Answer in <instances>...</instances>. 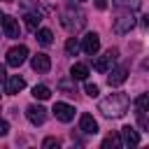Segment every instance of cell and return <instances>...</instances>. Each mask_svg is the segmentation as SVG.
I'll return each instance as SVG.
<instances>
[{"instance_id": "cell-1", "label": "cell", "mask_w": 149, "mask_h": 149, "mask_svg": "<svg viewBox=\"0 0 149 149\" xmlns=\"http://www.w3.org/2000/svg\"><path fill=\"white\" fill-rule=\"evenodd\" d=\"M128 105H130V100H128V95L126 93H112V95H107V98H102L100 100V105H98V109L105 114V116H123L126 112H128Z\"/></svg>"}, {"instance_id": "cell-2", "label": "cell", "mask_w": 149, "mask_h": 149, "mask_svg": "<svg viewBox=\"0 0 149 149\" xmlns=\"http://www.w3.org/2000/svg\"><path fill=\"white\" fill-rule=\"evenodd\" d=\"M61 23H63L70 33H74V30H81V28H84L86 19H84V12H74V5H70L68 9H63Z\"/></svg>"}, {"instance_id": "cell-3", "label": "cell", "mask_w": 149, "mask_h": 149, "mask_svg": "<svg viewBox=\"0 0 149 149\" xmlns=\"http://www.w3.org/2000/svg\"><path fill=\"white\" fill-rule=\"evenodd\" d=\"M26 56H28V47H23V44L12 47V49L7 51V65L19 68V65H23V63H26Z\"/></svg>"}, {"instance_id": "cell-4", "label": "cell", "mask_w": 149, "mask_h": 149, "mask_svg": "<svg viewBox=\"0 0 149 149\" xmlns=\"http://www.w3.org/2000/svg\"><path fill=\"white\" fill-rule=\"evenodd\" d=\"M51 112H54V114H56V119H58V121H63V123H70V121L74 119V107H72V105H68V102H56Z\"/></svg>"}, {"instance_id": "cell-5", "label": "cell", "mask_w": 149, "mask_h": 149, "mask_svg": "<svg viewBox=\"0 0 149 149\" xmlns=\"http://www.w3.org/2000/svg\"><path fill=\"white\" fill-rule=\"evenodd\" d=\"M81 49H84V54L95 56L98 49H100V37H98L95 33H86V35L81 37Z\"/></svg>"}, {"instance_id": "cell-6", "label": "cell", "mask_w": 149, "mask_h": 149, "mask_svg": "<svg viewBox=\"0 0 149 149\" xmlns=\"http://www.w3.org/2000/svg\"><path fill=\"white\" fill-rule=\"evenodd\" d=\"M116 49H109V51H105L98 61H95V70L98 72H109L112 70V65H114V61H116Z\"/></svg>"}, {"instance_id": "cell-7", "label": "cell", "mask_w": 149, "mask_h": 149, "mask_svg": "<svg viewBox=\"0 0 149 149\" xmlns=\"http://www.w3.org/2000/svg\"><path fill=\"white\" fill-rule=\"evenodd\" d=\"M26 116H28V121H30L33 126H42V123L47 121V109H44L42 105H30V107L26 109Z\"/></svg>"}, {"instance_id": "cell-8", "label": "cell", "mask_w": 149, "mask_h": 149, "mask_svg": "<svg viewBox=\"0 0 149 149\" xmlns=\"http://www.w3.org/2000/svg\"><path fill=\"white\" fill-rule=\"evenodd\" d=\"M133 26H135V19H133V14H123V16H119V19L114 21L112 30H114L116 35H123V33H128Z\"/></svg>"}, {"instance_id": "cell-9", "label": "cell", "mask_w": 149, "mask_h": 149, "mask_svg": "<svg viewBox=\"0 0 149 149\" xmlns=\"http://www.w3.org/2000/svg\"><path fill=\"white\" fill-rule=\"evenodd\" d=\"M128 79V68H123V65H119V68H114V70H109V77H107V84L109 86H121L123 81Z\"/></svg>"}, {"instance_id": "cell-10", "label": "cell", "mask_w": 149, "mask_h": 149, "mask_svg": "<svg viewBox=\"0 0 149 149\" xmlns=\"http://www.w3.org/2000/svg\"><path fill=\"white\" fill-rule=\"evenodd\" d=\"M79 130L86 135H95L98 133V121L93 119V114H81L79 116Z\"/></svg>"}, {"instance_id": "cell-11", "label": "cell", "mask_w": 149, "mask_h": 149, "mask_svg": "<svg viewBox=\"0 0 149 149\" xmlns=\"http://www.w3.org/2000/svg\"><path fill=\"white\" fill-rule=\"evenodd\" d=\"M121 142L126 147H137L140 144V133L133 128V126H123L121 128Z\"/></svg>"}, {"instance_id": "cell-12", "label": "cell", "mask_w": 149, "mask_h": 149, "mask_svg": "<svg viewBox=\"0 0 149 149\" xmlns=\"http://www.w3.org/2000/svg\"><path fill=\"white\" fill-rule=\"evenodd\" d=\"M30 65H33L35 72H49L51 70V58L47 54H35L33 61H30Z\"/></svg>"}, {"instance_id": "cell-13", "label": "cell", "mask_w": 149, "mask_h": 149, "mask_svg": "<svg viewBox=\"0 0 149 149\" xmlns=\"http://www.w3.org/2000/svg\"><path fill=\"white\" fill-rule=\"evenodd\" d=\"M26 88V79L23 77H19V74H14V77H7V93L9 95H16V93H21Z\"/></svg>"}, {"instance_id": "cell-14", "label": "cell", "mask_w": 149, "mask_h": 149, "mask_svg": "<svg viewBox=\"0 0 149 149\" xmlns=\"http://www.w3.org/2000/svg\"><path fill=\"white\" fill-rule=\"evenodd\" d=\"M2 33L7 37H19V21L12 16H2Z\"/></svg>"}, {"instance_id": "cell-15", "label": "cell", "mask_w": 149, "mask_h": 149, "mask_svg": "<svg viewBox=\"0 0 149 149\" xmlns=\"http://www.w3.org/2000/svg\"><path fill=\"white\" fill-rule=\"evenodd\" d=\"M33 98H35V100H49V98H51V91H49V86H44V84H37V86H33Z\"/></svg>"}, {"instance_id": "cell-16", "label": "cell", "mask_w": 149, "mask_h": 149, "mask_svg": "<svg viewBox=\"0 0 149 149\" xmlns=\"http://www.w3.org/2000/svg\"><path fill=\"white\" fill-rule=\"evenodd\" d=\"M37 42H40L42 47H49V44L54 42V33H51L49 28H40V30H37Z\"/></svg>"}, {"instance_id": "cell-17", "label": "cell", "mask_w": 149, "mask_h": 149, "mask_svg": "<svg viewBox=\"0 0 149 149\" xmlns=\"http://www.w3.org/2000/svg\"><path fill=\"white\" fill-rule=\"evenodd\" d=\"M70 74H72V79H86L88 77V68L84 63H74L72 70H70Z\"/></svg>"}, {"instance_id": "cell-18", "label": "cell", "mask_w": 149, "mask_h": 149, "mask_svg": "<svg viewBox=\"0 0 149 149\" xmlns=\"http://www.w3.org/2000/svg\"><path fill=\"white\" fill-rule=\"evenodd\" d=\"M23 19H26V26H28L30 30H35V28H37V23L42 21V16H40V12H28V14L23 16Z\"/></svg>"}, {"instance_id": "cell-19", "label": "cell", "mask_w": 149, "mask_h": 149, "mask_svg": "<svg viewBox=\"0 0 149 149\" xmlns=\"http://www.w3.org/2000/svg\"><path fill=\"white\" fill-rule=\"evenodd\" d=\"M123 142H121V135H116V133H112V135H107L105 140H102V149H109V147H121Z\"/></svg>"}, {"instance_id": "cell-20", "label": "cell", "mask_w": 149, "mask_h": 149, "mask_svg": "<svg viewBox=\"0 0 149 149\" xmlns=\"http://www.w3.org/2000/svg\"><path fill=\"white\" fill-rule=\"evenodd\" d=\"M135 107H137L140 112H149V93H140V95L135 98Z\"/></svg>"}, {"instance_id": "cell-21", "label": "cell", "mask_w": 149, "mask_h": 149, "mask_svg": "<svg viewBox=\"0 0 149 149\" xmlns=\"http://www.w3.org/2000/svg\"><path fill=\"white\" fill-rule=\"evenodd\" d=\"M65 51H68L70 56H74V54L79 51V42H77L74 37H68V42H65Z\"/></svg>"}, {"instance_id": "cell-22", "label": "cell", "mask_w": 149, "mask_h": 149, "mask_svg": "<svg viewBox=\"0 0 149 149\" xmlns=\"http://www.w3.org/2000/svg\"><path fill=\"white\" fill-rule=\"evenodd\" d=\"M116 7H126V9H137L140 7V0H114Z\"/></svg>"}, {"instance_id": "cell-23", "label": "cell", "mask_w": 149, "mask_h": 149, "mask_svg": "<svg viewBox=\"0 0 149 149\" xmlns=\"http://www.w3.org/2000/svg\"><path fill=\"white\" fill-rule=\"evenodd\" d=\"M42 147H44V149H58V147H61V142H58V137H44Z\"/></svg>"}, {"instance_id": "cell-24", "label": "cell", "mask_w": 149, "mask_h": 149, "mask_svg": "<svg viewBox=\"0 0 149 149\" xmlns=\"http://www.w3.org/2000/svg\"><path fill=\"white\" fill-rule=\"evenodd\" d=\"M100 93V88H98V84H86V95H91V98H95Z\"/></svg>"}, {"instance_id": "cell-25", "label": "cell", "mask_w": 149, "mask_h": 149, "mask_svg": "<svg viewBox=\"0 0 149 149\" xmlns=\"http://www.w3.org/2000/svg\"><path fill=\"white\" fill-rule=\"evenodd\" d=\"M58 86H61V88H63V91H68V95H72V93H74V91H72V88H70V84H68V81H65V79H63V81H58Z\"/></svg>"}, {"instance_id": "cell-26", "label": "cell", "mask_w": 149, "mask_h": 149, "mask_svg": "<svg viewBox=\"0 0 149 149\" xmlns=\"http://www.w3.org/2000/svg\"><path fill=\"white\" fill-rule=\"evenodd\" d=\"M7 133H9V123L0 119V135H7Z\"/></svg>"}, {"instance_id": "cell-27", "label": "cell", "mask_w": 149, "mask_h": 149, "mask_svg": "<svg viewBox=\"0 0 149 149\" xmlns=\"http://www.w3.org/2000/svg\"><path fill=\"white\" fill-rule=\"evenodd\" d=\"M95 7H98V9H105V7H107V0H95Z\"/></svg>"}, {"instance_id": "cell-28", "label": "cell", "mask_w": 149, "mask_h": 149, "mask_svg": "<svg viewBox=\"0 0 149 149\" xmlns=\"http://www.w3.org/2000/svg\"><path fill=\"white\" fill-rule=\"evenodd\" d=\"M7 79V70H5V65H0V81H5Z\"/></svg>"}, {"instance_id": "cell-29", "label": "cell", "mask_w": 149, "mask_h": 149, "mask_svg": "<svg viewBox=\"0 0 149 149\" xmlns=\"http://www.w3.org/2000/svg\"><path fill=\"white\" fill-rule=\"evenodd\" d=\"M142 26H144V28H149V14H147V16H142Z\"/></svg>"}, {"instance_id": "cell-30", "label": "cell", "mask_w": 149, "mask_h": 149, "mask_svg": "<svg viewBox=\"0 0 149 149\" xmlns=\"http://www.w3.org/2000/svg\"><path fill=\"white\" fill-rule=\"evenodd\" d=\"M2 16H5V14H2V12H0V21H2Z\"/></svg>"}, {"instance_id": "cell-31", "label": "cell", "mask_w": 149, "mask_h": 149, "mask_svg": "<svg viewBox=\"0 0 149 149\" xmlns=\"http://www.w3.org/2000/svg\"><path fill=\"white\" fill-rule=\"evenodd\" d=\"M77 2H86V0H77Z\"/></svg>"}, {"instance_id": "cell-32", "label": "cell", "mask_w": 149, "mask_h": 149, "mask_svg": "<svg viewBox=\"0 0 149 149\" xmlns=\"http://www.w3.org/2000/svg\"><path fill=\"white\" fill-rule=\"evenodd\" d=\"M5 2H9V0H5Z\"/></svg>"}]
</instances>
